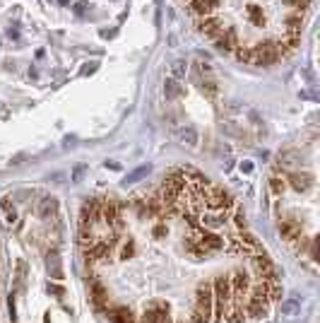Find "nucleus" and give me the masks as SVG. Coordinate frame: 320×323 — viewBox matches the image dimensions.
<instances>
[{
  "instance_id": "obj_1",
  "label": "nucleus",
  "mask_w": 320,
  "mask_h": 323,
  "mask_svg": "<svg viewBox=\"0 0 320 323\" xmlns=\"http://www.w3.org/2000/svg\"><path fill=\"white\" fill-rule=\"evenodd\" d=\"M212 309H214V294H212V285H207V282H200L198 299H195V311H193V321H190V323H210L212 321Z\"/></svg>"
},
{
  "instance_id": "obj_2",
  "label": "nucleus",
  "mask_w": 320,
  "mask_h": 323,
  "mask_svg": "<svg viewBox=\"0 0 320 323\" xmlns=\"http://www.w3.org/2000/svg\"><path fill=\"white\" fill-rule=\"evenodd\" d=\"M229 282H231V299L236 297V301L243 306L246 299H248V290H251V282L253 280L248 278L246 270H233L231 275H229Z\"/></svg>"
},
{
  "instance_id": "obj_3",
  "label": "nucleus",
  "mask_w": 320,
  "mask_h": 323,
  "mask_svg": "<svg viewBox=\"0 0 320 323\" xmlns=\"http://www.w3.org/2000/svg\"><path fill=\"white\" fill-rule=\"evenodd\" d=\"M251 268H253V273H255V278L258 280H279V273L275 270L272 261L265 256V251L253 253V258H251Z\"/></svg>"
},
{
  "instance_id": "obj_4",
  "label": "nucleus",
  "mask_w": 320,
  "mask_h": 323,
  "mask_svg": "<svg viewBox=\"0 0 320 323\" xmlns=\"http://www.w3.org/2000/svg\"><path fill=\"white\" fill-rule=\"evenodd\" d=\"M101 212V201L97 198H89L85 205H82V215H79V227H94V224L99 222Z\"/></svg>"
},
{
  "instance_id": "obj_5",
  "label": "nucleus",
  "mask_w": 320,
  "mask_h": 323,
  "mask_svg": "<svg viewBox=\"0 0 320 323\" xmlns=\"http://www.w3.org/2000/svg\"><path fill=\"white\" fill-rule=\"evenodd\" d=\"M142 318L147 323H171V311H169V304L164 301H154L147 311L142 313Z\"/></svg>"
},
{
  "instance_id": "obj_6",
  "label": "nucleus",
  "mask_w": 320,
  "mask_h": 323,
  "mask_svg": "<svg viewBox=\"0 0 320 323\" xmlns=\"http://www.w3.org/2000/svg\"><path fill=\"white\" fill-rule=\"evenodd\" d=\"M243 309H246V316H248V318H267V316H270V301L246 299Z\"/></svg>"
},
{
  "instance_id": "obj_7",
  "label": "nucleus",
  "mask_w": 320,
  "mask_h": 323,
  "mask_svg": "<svg viewBox=\"0 0 320 323\" xmlns=\"http://www.w3.org/2000/svg\"><path fill=\"white\" fill-rule=\"evenodd\" d=\"M236 244H238V248H241V251L251 253V256H253V253H260V251H263L260 241H258V239H255V236L251 234V232H246V229H241V232H238V236H236Z\"/></svg>"
},
{
  "instance_id": "obj_8",
  "label": "nucleus",
  "mask_w": 320,
  "mask_h": 323,
  "mask_svg": "<svg viewBox=\"0 0 320 323\" xmlns=\"http://www.w3.org/2000/svg\"><path fill=\"white\" fill-rule=\"evenodd\" d=\"M212 294L217 301H229L231 299V282H229V275H219L212 285Z\"/></svg>"
},
{
  "instance_id": "obj_9",
  "label": "nucleus",
  "mask_w": 320,
  "mask_h": 323,
  "mask_svg": "<svg viewBox=\"0 0 320 323\" xmlns=\"http://www.w3.org/2000/svg\"><path fill=\"white\" fill-rule=\"evenodd\" d=\"M188 5H190V12L200 20V17H210L212 10L219 5V0H188Z\"/></svg>"
},
{
  "instance_id": "obj_10",
  "label": "nucleus",
  "mask_w": 320,
  "mask_h": 323,
  "mask_svg": "<svg viewBox=\"0 0 320 323\" xmlns=\"http://www.w3.org/2000/svg\"><path fill=\"white\" fill-rule=\"evenodd\" d=\"M214 44H217V48L219 51H236L238 48V39H236V34H233V29H224V32L214 39Z\"/></svg>"
},
{
  "instance_id": "obj_11",
  "label": "nucleus",
  "mask_w": 320,
  "mask_h": 323,
  "mask_svg": "<svg viewBox=\"0 0 320 323\" xmlns=\"http://www.w3.org/2000/svg\"><path fill=\"white\" fill-rule=\"evenodd\" d=\"M176 138H178V143H183V145H188V147H198V143H200V135L193 125H181V128H176Z\"/></svg>"
},
{
  "instance_id": "obj_12",
  "label": "nucleus",
  "mask_w": 320,
  "mask_h": 323,
  "mask_svg": "<svg viewBox=\"0 0 320 323\" xmlns=\"http://www.w3.org/2000/svg\"><path fill=\"white\" fill-rule=\"evenodd\" d=\"M279 234H282V239H287V241H298L301 227L294 220H279Z\"/></svg>"
},
{
  "instance_id": "obj_13",
  "label": "nucleus",
  "mask_w": 320,
  "mask_h": 323,
  "mask_svg": "<svg viewBox=\"0 0 320 323\" xmlns=\"http://www.w3.org/2000/svg\"><path fill=\"white\" fill-rule=\"evenodd\" d=\"M109 321L111 323H135L137 318L133 316L130 309H125V306H116V309H111L109 311Z\"/></svg>"
},
{
  "instance_id": "obj_14",
  "label": "nucleus",
  "mask_w": 320,
  "mask_h": 323,
  "mask_svg": "<svg viewBox=\"0 0 320 323\" xmlns=\"http://www.w3.org/2000/svg\"><path fill=\"white\" fill-rule=\"evenodd\" d=\"M279 311H282V316H296V313L301 311V299H298V297L279 299Z\"/></svg>"
},
{
  "instance_id": "obj_15",
  "label": "nucleus",
  "mask_w": 320,
  "mask_h": 323,
  "mask_svg": "<svg viewBox=\"0 0 320 323\" xmlns=\"http://www.w3.org/2000/svg\"><path fill=\"white\" fill-rule=\"evenodd\" d=\"M200 244H202L212 253V251H219L221 246H224V241H221L214 232H205V229H202V234H200Z\"/></svg>"
},
{
  "instance_id": "obj_16",
  "label": "nucleus",
  "mask_w": 320,
  "mask_h": 323,
  "mask_svg": "<svg viewBox=\"0 0 320 323\" xmlns=\"http://www.w3.org/2000/svg\"><path fill=\"white\" fill-rule=\"evenodd\" d=\"M55 212H58V201L55 198H44V201L39 203V215L44 220H53Z\"/></svg>"
},
{
  "instance_id": "obj_17",
  "label": "nucleus",
  "mask_w": 320,
  "mask_h": 323,
  "mask_svg": "<svg viewBox=\"0 0 320 323\" xmlns=\"http://www.w3.org/2000/svg\"><path fill=\"white\" fill-rule=\"evenodd\" d=\"M246 309H243L241 304H236V306H231L229 311L224 313V321H229V323H246Z\"/></svg>"
},
{
  "instance_id": "obj_18",
  "label": "nucleus",
  "mask_w": 320,
  "mask_h": 323,
  "mask_svg": "<svg viewBox=\"0 0 320 323\" xmlns=\"http://www.w3.org/2000/svg\"><path fill=\"white\" fill-rule=\"evenodd\" d=\"M0 208H3V212H5V222L17 224V210H15V205H12L10 198H3V201H0Z\"/></svg>"
},
{
  "instance_id": "obj_19",
  "label": "nucleus",
  "mask_w": 320,
  "mask_h": 323,
  "mask_svg": "<svg viewBox=\"0 0 320 323\" xmlns=\"http://www.w3.org/2000/svg\"><path fill=\"white\" fill-rule=\"evenodd\" d=\"M164 92H166V99H176V97H181V94H183V87L178 85V80L169 78V80H166V85H164Z\"/></svg>"
},
{
  "instance_id": "obj_20",
  "label": "nucleus",
  "mask_w": 320,
  "mask_h": 323,
  "mask_svg": "<svg viewBox=\"0 0 320 323\" xmlns=\"http://www.w3.org/2000/svg\"><path fill=\"white\" fill-rule=\"evenodd\" d=\"M270 188H272V193H275V196H282V193H284V188H287V176H279V174H275V176L270 178Z\"/></svg>"
},
{
  "instance_id": "obj_21",
  "label": "nucleus",
  "mask_w": 320,
  "mask_h": 323,
  "mask_svg": "<svg viewBox=\"0 0 320 323\" xmlns=\"http://www.w3.org/2000/svg\"><path fill=\"white\" fill-rule=\"evenodd\" d=\"M92 299H94V304H99V306L101 304H106V290L101 287L97 280L92 282Z\"/></svg>"
},
{
  "instance_id": "obj_22",
  "label": "nucleus",
  "mask_w": 320,
  "mask_h": 323,
  "mask_svg": "<svg viewBox=\"0 0 320 323\" xmlns=\"http://www.w3.org/2000/svg\"><path fill=\"white\" fill-rule=\"evenodd\" d=\"M246 20H251L253 24H263V22H265V17H263V10H260L258 5H251V8L246 10Z\"/></svg>"
},
{
  "instance_id": "obj_23",
  "label": "nucleus",
  "mask_w": 320,
  "mask_h": 323,
  "mask_svg": "<svg viewBox=\"0 0 320 323\" xmlns=\"http://www.w3.org/2000/svg\"><path fill=\"white\" fill-rule=\"evenodd\" d=\"M231 224L241 232V229H246V212L241 210V208H236V212H233V217H231Z\"/></svg>"
},
{
  "instance_id": "obj_24",
  "label": "nucleus",
  "mask_w": 320,
  "mask_h": 323,
  "mask_svg": "<svg viewBox=\"0 0 320 323\" xmlns=\"http://www.w3.org/2000/svg\"><path fill=\"white\" fill-rule=\"evenodd\" d=\"M289 181H291V186H294L296 190L308 188V176H298V174H294V176H289Z\"/></svg>"
},
{
  "instance_id": "obj_25",
  "label": "nucleus",
  "mask_w": 320,
  "mask_h": 323,
  "mask_svg": "<svg viewBox=\"0 0 320 323\" xmlns=\"http://www.w3.org/2000/svg\"><path fill=\"white\" fill-rule=\"evenodd\" d=\"M171 73H174V80L183 78V75H186V63H181V60H176V63L171 66Z\"/></svg>"
},
{
  "instance_id": "obj_26",
  "label": "nucleus",
  "mask_w": 320,
  "mask_h": 323,
  "mask_svg": "<svg viewBox=\"0 0 320 323\" xmlns=\"http://www.w3.org/2000/svg\"><path fill=\"white\" fill-rule=\"evenodd\" d=\"M133 253H135V244H133V241L123 244V248H121V258H130Z\"/></svg>"
},
{
  "instance_id": "obj_27",
  "label": "nucleus",
  "mask_w": 320,
  "mask_h": 323,
  "mask_svg": "<svg viewBox=\"0 0 320 323\" xmlns=\"http://www.w3.org/2000/svg\"><path fill=\"white\" fill-rule=\"evenodd\" d=\"M164 234H166V224H164V220H159L154 227V236L159 239V236H164Z\"/></svg>"
},
{
  "instance_id": "obj_28",
  "label": "nucleus",
  "mask_w": 320,
  "mask_h": 323,
  "mask_svg": "<svg viewBox=\"0 0 320 323\" xmlns=\"http://www.w3.org/2000/svg\"><path fill=\"white\" fill-rule=\"evenodd\" d=\"M147 171H149V167H142V169H137V171H135V174H130V176H128V181H135V178H140V176H142V174H147Z\"/></svg>"
},
{
  "instance_id": "obj_29",
  "label": "nucleus",
  "mask_w": 320,
  "mask_h": 323,
  "mask_svg": "<svg viewBox=\"0 0 320 323\" xmlns=\"http://www.w3.org/2000/svg\"><path fill=\"white\" fill-rule=\"evenodd\" d=\"M48 290L53 292V294H58V297H63V294H65V290H63V287H58V285H48Z\"/></svg>"
},
{
  "instance_id": "obj_30",
  "label": "nucleus",
  "mask_w": 320,
  "mask_h": 323,
  "mask_svg": "<svg viewBox=\"0 0 320 323\" xmlns=\"http://www.w3.org/2000/svg\"><path fill=\"white\" fill-rule=\"evenodd\" d=\"M58 3H60V5H67V0H58Z\"/></svg>"
}]
</instances>
